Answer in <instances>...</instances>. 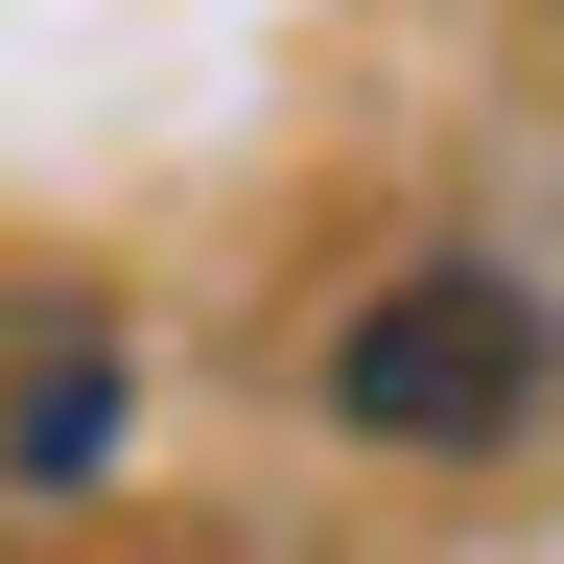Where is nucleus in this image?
<instances>
[{"instance_id": "obj_1", "label": "nucleus", "mask_w": 564, "mask_h": 564, "mask_svg": "<svg viewBox=\"0 0 564 564\" xmlns=\"http://www.w3.org/2000/svg\"><path fill=\"white\" fill-rule=\"evenodd\" d=\"M518 400H541V282L518 259H400L329 329V423L352 447H494Z\"/></svg>"}, {"instance_id": "obj_2", "label": "nucleus", "mask_w": 564, "mask_h": 564, "mask_svg": "<svg viewBox=\"0 0 564 564\" xmlns=\"http://www.w3.org/2000/svg\"><path fill=\"white\" fill-rule=\"evenodd\" d=\"M24 470H47V494H95V470H118V352H95V329H47V352H24Z\"/></svg>"}]
</instances>
